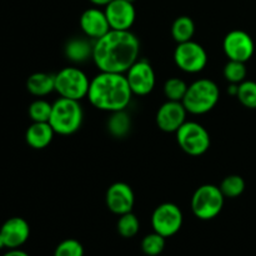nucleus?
<instances>
[{
	"label": "nucleus",
	"mask_w": 256,
	"mask_h": 256,
	"mask_svg": "<svg viewBox=\"0 0 256 256\" xmlns=\"http://www.w3.org/2000/svg\"><path fill=\"white\" fill-rule=\"evenodd\" d=\"M236 98L248 109H256V82L244 80L240 82Z\"/></svg>",
	"instance_id": "obj_26"
},
{
	"label": "nucleus",
	"mask_w": 256,
	"mask_h": 256,
	"mask_svg": "<svg viewBox=\"0 0 256 256\" xmlns=\"http://www.w3.org/2000/svg\"><path fill=\"white\" fill-rule=\"evenodd\" d=\"M84 120V112L78 100L59 98L52 102L49 124L55 134L72 135L82 128Z\"/></svg>",
	"instance_id": "obj_4"
},
{
	"label": "nucleus",
	"mask_w": 256,
	"mask_h": 256,
	"mask_svg": "<svg viewBox=\"0 0 256 256\" xmlns=\"http://www.w3.org/2000/svg\"><path fill=\"white\" fill-rule=\"evenodd\" d=\"M90 79L82 69L66 66L55 74V92L60 98L80 102L88 96Z\"/></svg>",
	"instance_id": "obj_5"
},
{
	"label": "nucleus",
	"mask_w": 256,
	"mask_h": 256,
	"mask_svg": "<svg viewBox=\"0 0 256 256\" xmlns=\"http://www.w3.org/2000/svg\"><path fill=\"white\" fill-rule=\"evenodd\" d=\"M238 90H239V84H230L228 86V92L232 96H236L238 95Z\"/></svg>",
	"instance_id": "obj_32"
},
{
	"label": "nucleus",
	"mask_w": 256,
	"mask_h": 256,
	"mask_svg": "<svg viewBox=\"0 0 256 256\" xmlns=\"http://www.w3.org/2000/svg\"><path fill=\"white\" fill-rule=\"evenodd\" d=\"M195 34V22L192 18L182 15L176 18L172 25V36L178 44L192 40Z\"/></svg>",
	"instance_id": "obj_21"
},
{
	"label": "nucleus",
	"mask_w": 256,
	"mask_h": 256,
	"mask_svg": "<svg viewBox=\"0 0 256 256\" xmlns=\"http://www.w3.org/2000/svg\"><path fill=\"white\" fill-rule=\"evenodd\" d=\"M176 142L190 156L204 155L212 144L209 132L196 122H185L176 132Z\"/></svg>",
	"instance_id": "obj_7"
},
{
	"label": "nucleus",
	"mask_w": 256,
	"mask_h": 256,
	"mask_svg": "<svg viewBox=\"0 0 256 256\" xmlns=\"http://www.w3.org/2000/svg\"><path fill=\"white\" fill-rule=\"evenodd\" d=\"M188 110L182 102L168 100L156 112V125L164 132H176L179 128L186 122Z\"/></svg>",
	"instance_id": "obj_14"
},
{
	"label": "nucleus",
	"mask_w": 256,
	"mask_h": 256,
	"mask_svg": "<svg viewBox=\"0 0 256 256\" xmlns=\"http://www.w3.org/2000/svg\"><path fill=\"white\" fill-rule=\"evenodd\" d=\"M128 2H135V0H128Z\"/></svg>",
	"instance_id": "obj_34"
},
{
	"label": "nucleus",
	"mask_w": 256,
	"mask_h": 256,
	"mask_svg": "<svg viewBox=\"0 0 256 256\" xmlns=\"http://www.w3.org/2000/svg\"><path fill=\"white\" fill-rule=\"evenodd\" d=\"M90 2H92V5H95V6H106L108 4H109V2H112V0H89Z\"/></svg>",
	"instance_id": "obj_31"
},
{
	"label": "nucleus",
	"mask_w": 256,
	"mask_h": 256,
	"mask_svg": "<svg viewBox=\"0 0 256 256\" xmlns=\"http://www.w3.org/2000/svg\"><path fill=\"white\" fill-rule=\"evenodd\" d=\"M132 94L145 96L154 90L156 84L154 68L146 59H138L125 72Z\"/></svg>",
	"instance_id": "obj_10"
},
{
	"label": "nucleus",
	"mask_w": 256,
	"mask_h": 256,
	"mask_svg": "<svg viewBox=\"0 0 256 256\" xmlns=\"http://www.w3.org/2000/svg\"><path fill=\"white\" fill-rule=\"evenodd\" d=\"M219 188L225 198L235 199L244 192L245 180L240 175H229V176L224 178Z\"/></svg>",
	"instance_id": "obj_23"
},
{
	"label": "nucleus",
	"mask_w": 256,
	"mask_h": 256,
	"mask_svg": "<svg viewBox=\"0 0 256 256\" xmlns=\"http://www.w3.org/2000/svg\"><path fill=\"white\" fill-rule=\"evenodd\" d=\"M54 256H84V246L76 239H65L55 248Z\"/></svg>",
	"instance_id": "obj_29"
},
{
	"label": "nucleus",
	"mask_w": 256,
	"mask_h": 256,
	"mask_svg": "<svg viewBox=\"0 0 256 256\" xmlns=\"http://www.w3.org/2000/svg\"><path fill=\"white\" fill-rule=\"evenodd\" d=\"M106 206L112 214L124 215L126 212H132L135 204V195L132 186L126 182H114L106 190L105 195Z\"/></svg>",
	"instance_id": "obj_12"
},
{
	"label": "nucleus",
	"mask_w": 256,
	"mask_h": 256,
	"mask_svg": "<svg viewBox=\"0 0 256 256\" xmlns=\"http://www.w3.org/2000/svg\"><path fill=\"white\" fill-rule=\"evenodd\" d=\"M222 50L229 60L246 62L254 55L255 44L250 34L244 30L235 29L225 35L222 40Z\"/></svg>",
	"instance_id": "obj_11"
},
{
	"label": "nucleus",
	"mask_w": 256,
	"mask_h": 256,
	"mask_svg": "<svg viewBox=\"0 0 256 256\" xmlns=\"http://www.w3.org/2000/svg\"><path fill=\"white\" fill-rule=\"evenodd\" d=\"M219 99L220 90L216 82L212 79L202 78L188 86L182 104L189 114L202 115L212 112L219 102Z\"/></svg>",
	"instance_id": "obj_3"
},
{
	"label": "nucleus",
	"mask_w": 256,
	"mask_h": 256,
	"mask_svg": "<svg viewBox=\"0 0 256 256\" xmlns=\"http://www.w3.org/2000/svg\"><path fill=\"white\" fill-rule=\"evenodd\" d=\"M2 256H30V255L19 248V249H9V252H5Z\"/></svg>",
	"instance_id": "obj_30"
},
{
	"label": "nucleus",
	"mask_w": 256,
	"mask_h": 256,
	"mask_svg": "<svg viewBox=\"0 0 256 256\" xmlns=\"http://www.w3.org/2000/svg\"><path fill=\"white\" fill-rule=\"evenodd\" d=\"M189 85L180 78H170L164 84V95L172 102H182Z\"/></svg>",
	"instance_id": "obj_24"
},
{
	"label": "nucleus",
	"mask_w": 256,
	"mask_h": 256,
	"mask_svg": "<svg viewBox=\"0 0 256 256\" xmlns=\"http://www.w3.org/2000/svg\"><path fill=\"white\" fill-rule=\"evenodd\" d=\"M184 216L182 212L174 202H162L155 208L152 215V230L164 238L174 236L182 229Z\"/></svg>",
	"instance_id": "obj_9"
},
{
	"label": "nucleus",
	"mask_w": 256,
	"mask_h": 256,
	"mask_svg": "<svg viewBox=\"0 0 256 256\" xmlns=\"http://www.w3.org/2000/svg\"><path fill=\"white\" fill-rule=\"evenodd\" d=\"M140 42L130 30L110 29L94 40L92 62L100 72L125 74L139 59Z\"/></svg>",
	"instance_id": "obj_1"
},
{
	"label": "nucleus",
	"mask_w": 256,
	"mask_h": 256,
	"mask_svg": "<svg viewBox=\"0 0 256 256\" xmlns=\"http://www.w3.org/2000/svg\"><path fill=\"white\" fill-rule=\"evenodd\" d=\"M79 24L85 36L90 38L92 40H96L104 36L110 30V25L105 12L99 9V6L89 8V9L84 10L82 14L80 15Z\"/></svg>",
	"instance_id": "obj_15"
},
{
	"label": "nucleus",
	"mask_w": 256,
	"mask_h": 256,
	"mask_svg": "<svg viewBox=\"0 0 256 256\" xmlns=\"http://www.w3.org/2000/svg\"><path fill=\"white\" fill-rule=\"evenodd\" d=\"M52 104L44 99H36L29 105V116L34 122H49Z\"/></svg>",
	"instance_id": "obj_27"
},
{
	"label": "nucleus",
	"mask_w": 256,
	"mask_h": 256,
	"mask_svg": "<svg viewBox=\"0 0 256 256\" xmlns=\"http://www.w3.org/2000/svg\"><path fill=\"white\" fill-rule=\"evenodd\" d=\"M165 239L162 235L158 232L148 234L142 242V250L148 256H158L162 254L165 249Z\"/></svg>",
	"instance_id": "obj_28"
},
{
	"label": "nucleus",
	"mask_w": 256,
	"mask_h": 256,
	"mask_svg": "<svg viewBox=\"0 0 256 256\" xmlns=\"http://www.w3.org/2000/svg\"><path fill=\"white\" fill-rule=\"evenodd\" d=\"M108 132L110 135L118 139L125 138L132 129V118L128 114L126 110L110 112V118L106 122Z\"/></svg>",
	"instance_id": "obj_20"
},
{
	"label": "nucleus",
	"mask_w": 256,
	"mask_h": 256,
	"mask_svg": "<svg viewBox=\"0 0 256 256\" xmlns=\"http://www.w3.org/2000/svg\"><path fill=\"white\" fill-rule=\"evenodd\" d=\"M132 95L125 74L100 72L90 80L86 98L98 110L114 112L126 110Z\"/></svg>",
	"instance_id": "obj_2"
},
{
	"label": "nucleus",
	"mask_w": 256,
	"mask_h": 256,
	"mask_svg": "<svg viewBox=\"0 0 256 256\" xmlns=\"http://www.w3.org/2000/svg\"><path fill=\"white\" fill-rule=\"evenodd\" d=\"M175 65L188 74H198L208 65V52L205 48L194 40L180 42L174 50Z\"/></svg>",
	"instance_id": "obj_8"
},
{
	"label": "nucleus",
	"mask_w": 256,
	"mask_h": 256,
	"mask_svg": "<svg viewBox=\"0 0 256 256\" xmlns=\"http://www.w3.org/2000/svg\"><path fill=\"white\" fill-rule=\"evenodd\" d=\"M224 78L229 84H240L244 80H246L248 69L245 62H235V60H229L224 66Z\"/></svg>",
	"instance_id": "obj_25"
},
{
	"label": "nucleus",
	"mask_w": 256,
	"mask_h": 256,
	"mask_svg": "<svg viewBox=\"0 0 256 256\" xmlns=\"http://www.w3.org/2000/svg\"><path fill=\"white\" fill-rule=\"evenodd\" d=\"M92 46H94V42L92 44L85 38H72L65 44V56L70 62L82 64V62H88L89 59H92Z\"/></svg>",
	"instance_id": "obj_18"
},
{
	"label": "nucleus",
	"mask_w": 256,
	"mask_h": 256,
	"mask_svg": "<svg viewBox=\"0 0 256 256\" xmlns=\"http://www.w3.org/2000/svg\"><path fill=\"white\" fill-rule=\"evenodd\" d=\"M104 12L112 30H130L136 19L134 2L128 0H112L105 6Z\"/></svg>",
	"instance_id": "obj_13"
},
{
	"label": "nucleus",
	"mask_w": 256,
	"mask_h": 256,
	"mask_svg": "<svg viewBox=\"0 0 256 256\" xmlns=\"http://www.w3.org/2000/svg\"><path fill=\"white\" fill-rule=\"evenodd\" d=\"M26 89L34 96H46L55 92V75L42 72H34L28 78Z\"/></svg>",
	"instance_id": "obj_19"
},
{
	"label": "nucleus",
	"mask_w": 256,
	"mask_h": 256,
	"mask_svg": "<svg viewBox=\"0 0 256 256\" xmlns=\"http://www.w3.org/2000/svg\"><path fill=\"white\" fill-rule=\"evenodd\" d=\"M8 249H19L28 242L30 236V226L22 218L14 216L8 219L0 228Z\"/></svg>",
	"instance_id": "obj_16"
},
{
	"label": "nucleus",
	"mask_w": 256,
	"mask_h": 256,
	"mask_svg": "<svg viewBox=\"0 0 256 256\" xmlns=\"http://www.w3.org/2000/svg\"><path fill=\"white\" fill-rule=\"evenodd\" d=\"M55 132L49 122H34L28 128L25 140L32 149L42 150L49 146L54 139Z\"/></svg>",
	"instance_id": "obj_17"
},
{
	"label": "nucleus",
	"mask_w": 256,
	"mask_h": 256,
	"mask_svg": "<svg viewBox=\"0 0 256 256\" xmlns=\"http://www.w3.org/2000/svg\"><path fill=\"white\" fill-rule=\"evenodd\" d=\"M225 196L219 186L205 184L198 188L192 198V212L198 219L212 220L222 212Z\"/></svg>",
	"instance_id": "obj_6"
},
{
	"label": "nucleus",
	"mask_w": 256,
	"mask_h": 256,
	"mask_svg": "<svg viewBox=\"0 0 256 256\" xmlns=\"http://www.w3.org/2000/svg\"><path fill=\"white\" fill-rule=\"evenodd\" d=\"M5 248V242H4V238H2V232H0V250L4 249Z\"/></svg>",
	"instance_id": "obj_33"
},
{
	"label": "nucleus",
	"mask_w": 256,
	"mask_h": 256,
	"mask_svg": "<svg viewBox=\"0 0 256 256\" xmlns=\"http://www.w3.org/2000/svg\"><path fill=\"white\" fill-rule=\"evenodd\" d=\"M116 229L120 236L125 238V239H130V238H134L139 232L140 222L136 215L132 214V212H126V214L119 216Z\"/></svg>",
	"instance_id": "obj_22"
}]
</instances>
